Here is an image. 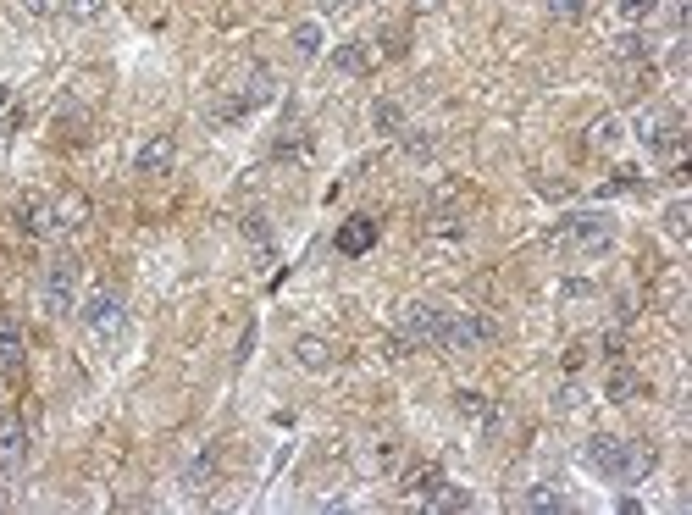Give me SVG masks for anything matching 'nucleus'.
<instances>
[{
	"label": "nucleus",
	"mask_w": 692,
	"mask_h": 515,
	"mask_svg": "<svg viewBox=\"0 0 692 515\" xmlns=\"http://www.w3.org/2000/svg\"><path fill=\"white\" fill-rule=\"evenodd\" d=\"M23 349H28V338H23V327H17V316L0 311V366H6V372L23 366Z\"/></svg>",
	"instance_id": "obj_14"
},
{
	"label": "nucleus",
	"mask_w": 692,
	"mask_h": 515,
	"mask_svg": "<svg viewBox=\"0 0 692 515\" xmlns=\"http://www.w3.org/2000/svg\"><path fill=\"white\" fill-rule=\"evenodd\" d=\"M454 410H460L466 421H477V427H499V410H493L482 394H471V388H460V394H454Z\"/></svg>",
	"instance_id": "obj_16"
},
{
	"label": "nucleus",
	"mask_w": 692,
	"mask_h": 515,
	"mask_svg": "<svg viewBox=\"0 0 692 515\" xmlns=\"http://www.w3.org/2000/svg\"><path fill=\"white\" fill-rule=\"evenodd\" d=\"M294 355H299V366H305V372H327V366H333V349H327L322 338H299Z\"/></svg>",
	"instance_id": "obj_18"
},
{
	"label": "nucleus",
	"mask_w": 692,
	"mask_h": 515,
	"mask_svg": "<svg viewBox=\"0 0 692 515\" xmlns=\"http://www.w3.org/2000/svg\"><path fill=\"white\" fill-rule=\"evenodd\" d=\"M50 211H56V239H61V233H78L89 222V200H84V194H56Z\"/></svg>",
	"instance_id": "obj_13"
},
{
	"label": "nucleus",
	"mask_w": 692,
	"mask_h": 515,
	"mask_svg": "<svg viewBox=\"0 0 692 515\" xmlns=\"http://www.w3.org/2000/svg\"><path fill=\"white\" fill-rule=\"evenodd\" d=\"M637 139H643L654 156H681V122L670 117V111H643V122H637Z\"/></svg>",
	"instance_id": "obj_7"
},
{
	"label": "nucleus",
	"mask_w": 692,
	"mask_h": 515,
	"mask_svg": "<svg viewBox=\"0 0 692 515\" xmlns=\"http://www.w3.org/2000/svg\"><path fill=\"white\" fill-rule=\"evenodd\" d=\"M216 477H222V455H216V444H205L200 455L183 466V493H211Z\"/></svg>",
	"instance_id": "obj_10"
},
{
	"label": "nucleus",
	"mask_w": 692,
	"mask_h": 515,
	"mask_svg": "<svg viewBox=\"0 0 692 515\" xmlns=\"http://www.w3.org/2000/svg\"><path fill=\"white\" fill-rule=\"evenodd\" d=\"M466 504H471L466 488H449V482H438V493L427 499V510H466Z\"/></svg>",
	"instance_id": "obj_23"
},
{
	"label": "nucleus",
	"mask_w": 692,
	"mask_h": 515,
	"mask_svg": "<svg viewBox=\"0 0 692 515\" xmlns=\"http://www.w3.org/2000/svg\"><path fill=\"white\" fill-rule=\"evenodd\" d=\"M615 6H621L626 23H643V17H654V12H659V0H615Z\"/></svg>",
	"instance_id": "obj_28"
},
{
	"label": "nucleus",
	"mask_w": 692,
	"mask_h": 515,
	"mask_svg": "<svg viewBox=\"0 0 692 515\" xmlns=\"http://www.w3.org/2000/svg\"><path fill=\"white\" fill-rule=\"evenodd\" d=\"M493 338H499V327H493V316H482V311H443L438 349H449V355H471V349L493 344Z\"/></svg>",
	"instance_id": "obj_4"
},
{
	"label": "nucleus",
	"mask_w": 692,
	"mask_h": 515,
	"mask_svg": "<svg viewBox=\"0 0 692 515\" xmlns=\"http://www.w3.org/2000/svg\"><path fill=\"white\" fill-rule=\"evenodd\" d=\"M333 244H338V255H366L371 244H377V222H371V216H349Z\"/></svg>",
	"instance_id": "obj_12"
},
{
	"label": "nucleus",
	"mask_w": 692,
	"mask_h": 515,
	"mask_svg": "<svg viewBox=\"0 0 692 515\" xmlns=\"http://www.w3.org/2000/svg\"><path fill=\"white\" fill-rule=\"evenodd\" d=\"M333 67L344 72V78H360V72H371V50L360 45V39H349V45L333 50Z\"/></svg>",
	"instance_id": "obj_17"
},
{
	"label": "nucleus",
	"mask_w": 692,
	"mask_h": 515,
	"mask_svg": "<svg viewBox=\"0 0 692 515\" xmlns=\"http://www.w3.org/2000/svg\"><path fill=\"white\" fill-rule=\"evenodd\" d=\"M172 167H178V144H172L167 133H156L150 144H139V156H133V172H139V178H167Z\"/></svg>",
	"instance_id": "obj_9"
},
{
	"label": "nucleus",
	"mask_w": 692,
	"mask_h": 515,
	"mask_svg": "<svg viewBox=\"0 0 692 515\" xmlns=\"http://www.w3.org/2000/svg\"><path fill=\"white\" fill-rule=\"evenodd\" d=\"M665 228L676 233V239H681V233H687V205H681V200H676V205H670V211H665Z\"/></svg>",
	"instance_id": "obj_32"
},
{
	"label": "nucleus",
	"mask_w": 692,
	"mask_h": 515,
	"mask_svg": "<svg viewBox=\"0 0 692 515\" xmlns=\"http://www.w3.org/2000/svg\"><path fill=\"white\" fill-rule=\"evenodd\" d=\"M582 466L593 471V477H604V482H637L648 466H654V449L626 444V438H609V432H598L593 444L582 449Z\"/></svg>",
	"instance_id": "obj_1"
},
{
	"label": "nucleus",
	"mask_w": 692,
	"mask_h": 515,
	"mask_svg": "<svg viewBox=\"0 0 692 515\" xmlns=\"http://www.w3.org/2000/svg\"><path fill=\"white\" fill-rule=\"evenodd\" d=\"M371 128L377 133H405V106H399V100H377V106H371Z\"/></svg>",
	"instance_id": "obj_19"
},
{
	"label": "nucleus",
	"mask_w": 692,
	"mask_h": 515,
	"mask_svg": "<svg viewBox=\"0 0 692 515\" xmlns=\"http://www.w3.org/2000/svg\"><path fill=\"white\" fill-rule=\"evenodd\" d=\"M593 144H598V150H615V144H621V122H615V117H598L593 122Z\"/></svg>",
	"instance_id": "obj_25"
},
{
	"label": "nucleus",
	"mask_w": 692,
	"mask_h": 515,
	"mask_svg": "<svg viewBox=\"0 0 692 515\" xmlns=\"http://www.w3.org/2000/svg\"><path fill=\"white\" fill-rule=\"evenodd\" d=\"M327 17H344V12H355V0H316Z\"/></svg>",
	"instance_id": "obj_34"
},
{
	"label": "nucleus",
	"mask_w": 692,
	"mask_h": 515,
	"mask_svg": "<svg viewBox=\"0 0 692 515\" xmlns=\"http://www.w3.org/2000/svg\"><path fill=\"white\" fill-rule=\"evenodd\" d=\"M438 482H443V466H416L405 477V493H416V499H432L438 493Z\"/></svg>",
	"instance_id": "obj_22"
},
{
	"label": "nucleus",
	"mask_w": 692,
	"mask_h": 515,
	"mask_svg": "<svg viewBox=\"0 0 692 515\" xmlns=\"http://www.w3.org/2000/svg\"><path fill=\"white\" fill-rule=\"evenodd\" d=\"M609 50H615V61H648V39H637V34H621Z\"/></svg>",
	"instance_id": "obj_24"
},
{
	"label": "nucleus",
	"mask_w": 692,
	"mask_h": 515,
	"mask_svg": "<svg viewBox=\"0 0 692 515\" xmlns=\"http://www.w3.org/2000/svg\"><path fill=\"white\" fill-rule=\"evenodd\" d=\"M521 504H526L532 515H554V510H565V493H560V488H549V482H537V488L526 493Z\"/></svg>",
	"instance_id": "obj_20"
},
{
	"label": "nucleus",
	"mask_w": 692,
	"mask_h": 515,
	"mask_svg": "<svg viewBox=\"0 0 692 515\" xmlns=\"http://www.w3.org/2000/svg\"><path fill=\"white\" fill-rule=\"evenodd\" d=\"M100 12H106V0H67V17H72V23H95Z\"/></svg>",
	"instance_id": "obj_27"
},
{
	"label": "nucleus",
	"mask_w": 692,
	"mask_h": 515,
	"mask_svg": "<svg viewBox=\"0 0 692 515\" xmlns=\"http://www.w3.org/2000/svg\"><path fill=\"white\" fill-rule=\"evenodd\" d=\"M84 128H89L84 111H72V117H56V133H67V139H84Z\"/></svg>",
	"instance_id": "obj_31"
},
{
	"label": "nucleus",
	"mask_w": 692,
	"mask_h": 515,
	"mask_svg": "<svg viewBox=\"0 0 692 515\" xmlns=\"http://www.w3.org/2000/svg\"><path fill=\"white\" fill-rule=\"evenodd\" d=\"M432 144H438V139H432V133H421V128H405V156L427 161V156H432Z\"/></svg>",
	"instance_id": "obj_26"
},
{
	"label": "nucleus",
	"mask_w": 692,
	"mask_h": 515,
	"mask_svg": "<svg viewBox=\"0 0 692 515\" xmlns=\"http://www.w3.org/2000/svg\"><path fill=\"white\" fill-rule=\"evenodd\" d=\"M294 56L299 61L322 56V23H294Z\"/></svg>",
	"instance_id": "obj_21"
},
{
	"label": "nucleus",
	"mask_w": 692,
	"mask_h": 515,
	"mask_svg": "<svg viewBox=\"0 0 692 515\" xmlns=\"http://www.w3.org/2000/svg\"><path fill=\"white\" fill-rule=\"evenodd\" d=\"M78 283H84V261H78V255H56V261L45 266V277H39V305H45L50 316L78 311Z\"/></svg>",
	"instance_id": "obj_3"
},
{
	"label": "nucleus",
	"mask_w": 692,
	"mask_h": 515,
	"mask_svg": "<svg viewBox=\"0 0 692 515\" xmlns=\"http://www.w3.org/2000/svg\"><path fill=\"white\" fill-rule=\"evenodd\" d=\"M554 239H560V244H576V250H604V244H609V216H598V211L565 216Z\"/></svg>",
	"instance_id": "obj_6"
},
{
	"label": "nucleus",
	"mask_w": 692,
	"mask_h": 515,
	"mask_svg": "<svg viewBox=\"0 0 692 515\" xmlns=\"http://www.w3.org/2000/svg\"><path fill=\"white\" fill-rule=\"evenodd\" d=\"M56 6H61V0H23V12H28V17H50Z\"/></svg>",
	"instance_id": "obj_33"
},
{
	"label": "nucleus",
	"mask_w": 692,
	"mask_h": 515,
	"mask_svg": "<svg viewBox=\"0 0 692 515\" xmlns=\"http://www.w3.org/2000/svg\"><path fill=\"white\" fill-rule=\"evenodd\" d=\"M244 239H255V244H266V239H272V228H266V216H261V211H250V216H244Z\"/></svg>",
	"instance_id": "obj_30"
},
{
	"label": "nucleus",
	"mask_w": 692,
	"mask_h": 515,
	"mask_svg": "<svg viewBox=\"0 0 692 515\" xmlns=\"http://www.w3.org/2000/svg\"><path fill=\"white\" fill-rule=\"evenodd\" d=\"M23 460H28V427H23V416H6V410H0V471L23 466Z\"/></svg>",
	"instance_id": "obj_11"
},
{
	"label": "nucleus",
	"mask_w": 692,
	"mask_h": 515,
	"mask_svg": "<svg viewBox=\"0 0 692 515\" xmlns=\"http://www.w3.org/2000/svg\"><path fill=\"white\" fill-rule=\"evenodd\" d=\"M549 12L560 17V23H576V17L587 12V0H549Z\"/></svg>",
	"instance_id": "obj_29"
},
{
	"label": "nucleus",
	"mask_w": 692,
	"mask_h": 515,
	"mask_svg": "<svg viewBox=\"0 0 692 515\" xmlns=\"http://www.w3.org/2000/svg\"><path fill=\"white\" fill-rule=\"evenodd\" d=\"M6 504H12V488H6V482H0V510H6Z\"/></svg>",
	"instance_id": "obj_35"
},
{
	"label": "nucleus",
	"mask_w": 692,
	"mask_h": 515,
	"mask_svg": "<svg viewBox=\"0 0 692 515\" xmlns=\"http://www.w3.org/2000/svg\"><path fill=\"white\" fill-rule=\"evenodd\" d=\"M78 322H84L95 338H111L122 327V294L117 288H95V294L78 305Z\"/></svg>",
	"instance_id": "obj_5"
},
{
	"label": "nucleus",
	"mask_w": 692,
	"mask_h": 515,
	"mask_svg": "<svg viewBox=\"0 0 692 515\" xmlns=\"http://www.w3.org/2000/svg\"><path fill=\"white\" fill-rule=\"evenodd\" d=\"M637 394H643V377H637L632 366H615V372L604 377V399H615V405H632Z\"/></svg>",
	"instance_id": "obj_15"
},
{
	"label": "nucleus",
	"mask_w": 692,
	"mask_h": 515,
	"mask_svg": "<svg viewBox=\"0 0 692 515\" xmlns=\"http://www.w3.org/2000/svg\"><path fill=\"white\" fill-rule=\"evenodd\" d=\"M12 216H17V228L34 233V239H56V211H50V194H23Z\"/></svg>",
	"instance_id": "obj_8"
},
{
	"label": "nucleus",
	"mask_w": 692,
	"mask_h": 515,
	"mask_svg": "<svg viewBox=\"0 0 692 515\" xmlns=\"http://www.w3.org/2000/svg\"><path fill=\"white\" fill-rule=\"evenodd\" d=\"M438 327H443V311L427 300H410L405 311H399V327L394 338H388V349H394V360H405L410 349H438Z\"/></svg>",
	"instance_id": "obj_2"
}]
</instances>
